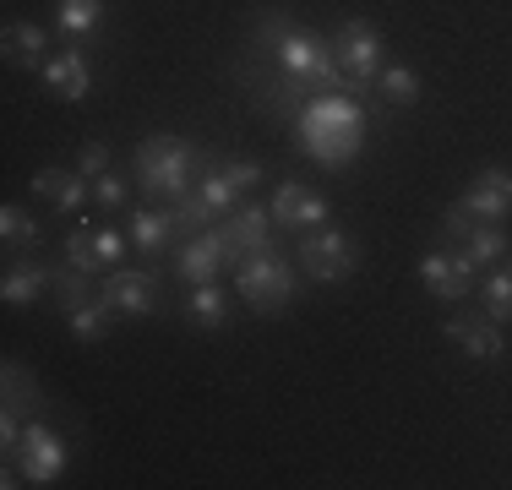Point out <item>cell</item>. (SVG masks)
<instances>
[{
    "instance_id": "6da1fadb",
    "label": "cell",
    "mask_w": 512,
    "mask_h": 490,
    "mask_svg": "<svg viewBox=\"0 0 512 490\" xmlns=\"http://www.w3.org/2000/svg\"><path fill=\"white\" fill-rule=\"evenodd\" d=\"M295 137L316 164L344 169V164H355V153L365 147V115H360V104L349 93H322V98H311V104L300 109Z\"/></svg>"
},
{
    "instance_id": "7a4b0ae2",
    "label": "cell",
    "mask_w": 512,
    "mask_h": 490,
    "mask_svg": "<svg viewBox=\"0 0 512 490\" xmlns=\"http://www.w3.org/2000/svg\"><path fill=\"white\" fill-rule=\"evenodd\" d=\"M207 153L197 142L186 137H148L137 147V175H142V191L148 196H169V202H180V196L197 191V180L207 175Z\"/></svg>"
},
{
    "instance_id": "3957f363",
    "label": "cell",
    "mask_w": 512,
    "mask_h": 490,
    "mask_svg": "<svg viewBox=\"0 0 512 490\" xmlns=\"http://www.w3.org/2000/svg\"><path fill=\"white\" fill-rule=\"evenodd\" d=\"M273 55H278V71L295 82H311V88H349L344 71H338V55H333V39L311 28H284L273 39Z\"/></svg>"
},
{
    "instance_id": "277c9868",
    "label": "cell",
    "mask_w": 512,
    "mask_h": 490,
    "mask_svg": "<svg viewBox=\"0 0 512 490\" xmlns=\"http://www.w3.org/2000/svg\"><path fill=\"white\" fill-rule=\"evenodd\" d=\"M235 289L251 311L273 316V311H284L289 294H295V267H289V256H278L273 245H267V251H256L235 267Z\"/></svg>"
},
{
    "instance_id": "5b68a950",
    "label": "cell",
    "mask_w": 512,
    "mask_h": 490,
    "mask_svg": "<svg viewBox=\"0 0 512 490\" xmlns=\"http://www.w3.org/2000/svg\"><path fill=\"white\" fill-rule=\"evenodd\" d=\"M295 262L300 273L311 278V284H344V278H355L360 267V245L344 235V229H306V240L295 245Z\"/></svg>"
},
{
    "instance_id": "8992f818",
    "label": "cell",
    "mask_w": 512,
    "mask_h": 490,
    "mask_svg": "<svg viewBox=\"0 0 512 490\" xmlns=\"http://www.w3.org/2000/svg\"><path fill=\"white\" fill-rule=\"evenodd\" d=\"M333 55H338V71H344L349 88H365V82L382 77V33H376L365 17H349L344 28H338Z\"/></svg>"
},
{
    "instance_id": "52a82bcc",
    "label": "cell",
    "mask_w": 512,
    "mask_h": 490,
    "mask_svg": "<svg viewBox=\"0 0 512 490\" xmlns=\"http://www.w3.org/2000/svg\"><path fill=\"white\" fill-rule=\"evenodd\" d=\"M17 469L28 485H55L60 469H66V441H60L44 420H28L22 447H17Z\"/></svg>"
},
{
    "instance_id": "ba28073f",
    "label": "cell",
    "mask_w": 512,
    "mask_h": 490,
    "mask_svg": "<svg viewBox=\"0 0 512 490\" xmlns=\"http://www.w3.org/2000/svg\"><path fill=\"white\" fill-rule=\"evenodd\" d=\"M414 273H420V284L431 289L442 305H458V300H469L474 273H480V267H474V262H463L458 251H425L420 262H414Z\"/></svg>"
},
{
    "instance_id": "9c48e42d",
    "label": "cell",
    "mask_w": 512,
    "mask_h": 490,
    "mask_svg": "<svg viewBox=\"0 0 512 490\" xmlns=\"http://www.w3.org/2000/svg\"><path fill=\"white\" fill-rule=\"evenodd\" d=\"M218 235H224V245H229V262H246V256H256V251H267L273 245V207H235V213L218 224Z\"/></svg>"
},
{
    "instance_id": "30bf717a",
    "label": "cell",
    "mask_w": 512,
    "mask_h": 490,
    "mask_svg": "<svg viewBox=\"0 0 512 490\" xmlns=\"http://www.w3.org/2000/svg\"><path fill=\"white\" fill-rule=\"evenodd\" d=\"M104 300L115 305V316H153L158 305V278L148 267H115V273H104Z\"/></svg>"
},
{
    "instance_id": "8fae6325",
    "label": "cell",
    "mask_w": 512,
    "mask_h": 490,
    "mask_svg": "<svg viewBox=\"0 0 512 490\" xmlns=\"http://www.w3.org/2000/svg\"><path fill=\"white\" fill-rule=\"evenodd\" d=\"M267 207H273V224H284V229H322L327 218H333L327 196L311 191V186H300V180H284Z\"/></svg>"
},
{
    "instance_id": "7c38bea8",
    "label": "cell",
    "mask_w": 512,
    "mask_h": 490,
    "mask_svg": "<svg viewBox=\"0 0 512 490\" xmlns=\"http://www.w3.org/2000/svg\"><path fill=\"white\" fill-rule=\"evenodd\" d=\"M224 267H235L229 262V245L218 229H207V235H191L186 245H180V256H175V273L186 278V284H213Z\"/></svg>"
},
{
    "instance_id": "4fadbf2b",
    "label": "cell",
    "mask_w": 512,
    "mask_h": 490,
    "mask_svg": "<svg viewBox=\"0 0 512 490\" xmlns=\"http://www.w3.org/2000/svg\"><path fill=\"white\" fill-rule=\"evenodd\" d=\"M463 213L480 218V224H502L512 218V169H485L469 191H463Z\"/></svg>"
},
{
    "instance_id": "5bb4252c",
    "label": "cell",
    "mask_w": 512,
    "mask_h": 490,
    "mask_svg": "<svg viewBox=\"0 0 512 490\" xmlns=\"http://www.w3.org/2000/svg\"><path fill=\"white\" fill-rule=\"evenodd\" d=\"M442 333L453 338L469 360H502V354H507L502 322H491V316H447Z\"/></svg>"
},
{
    "instance_id": "9a60e30c",
    "label": "cell",
    "mask_w": 512,
    "mask_h": 490,
    "mask_svg": "<svg viewBox=\"0 0 512 490\" xmlns=\"http://www.w3.org/2000/svg\"><path fill=\"white\" fill-rule=\"evenodd\" d=\"M44 88H50L55 98H66V104H82V98L93 93V66H88V55H82L77 44L60 49V55H50V60H44Z\"/></svg>"
},
{
    "instance_id": "2e32d148",
    "label": "cell",
    "mask_w": 512,
    "mask_h": 490,
    "mask_svg": "<svg viewBox=\"0 0 512 490\" xmlns=\"http://www.w3.org/2000/svg\"><path fill=\"white\" fill-rule=\"evenodd\" d=\"M33 191L50 196L55 213H82V202H88V175H66V169H39V175H33Z\"/></svg>"
},
{
    "instance_id": "e0dca14e",
    "label": "cell",
    "mask_w": 512,
    "mask_h": 490,
    "mask_svg": "<svg viewBox=\"0 0 512 490\" xmlns=\"http://www.w3.org/2000/svg\"><path fill=\"white\" fill-rule=\"evenodd\" d=\"M109 322H115V305H109L104 294H99V300L88 294L82 305H71V311H66V327H71V338H77V343H99L109 333Z\"/></svg>"
},
{
    "instance_id": "ac0fdd59",
    "label": "cell",
    "mask_w": 512,
    "mask_h": 490,
    "mask_svg": "<svg viewBox=\"0 0 512 490\" xmlns=\"http://www.w3.org/2000/svg\"><path fill=\"white\" fill-rule=\"evenodd\" d=\"M104 22V0H55V28L66 39H88Z\"/></svg>"
},
{
    "instance_id": "d6986e66",
    "label": "cell",
    "mask_w": 512,
    "mask_h": 490,
    "mask_svg": "<svg viewBox=\"0 0 512 490\" xmlns=\"http://www.w3.org/2000/svg\"><path fill=\"white\" fill-rule=\"evenodd\" d=\"M191 202H197L207 218H218V213H235L240 207V191H235V180H229L224 169H207V175L197 180V191H191Z\"/></svg>"
},
{
    "instance_id": "ffe728a7",
    "label": "cell",
    "mask_w": 512,
    "mask_h": 490,
    "mask_svg": "<svg viewBox=\"0 0 512 490\" xmlns=\"http://www.w3.org/2000/svg\"><path fill=\"white\" fill-rule=\"evenodd\" d=\"M169 240H175V213H158V207H142V213L131 218V245H137V251L158 256Z\"/></svg>"
},
{
    "instance_id": "44dd1931",
    "label": "cell",
    "mask_w": 512,
    "mask_h": 490,
    "mask_svg": "<svg viewBox=\"0 0 512 490\" xmlns=\"http://www.w3.org/2000/svg\"><path fill=\"white\" fill-rule=\"evenodd\" d=\"M512 251L507 235L496 224H469V235L458 240V256L463 262H474V267H485V262H502V256Z\"/></svg>"
},
{
    "instance_id": "7402d4cb",
    "label": "cell",
    "mask_w": 512,
    "mask_h": 490,
    "mask_svg": "<svg viewBox=\"0 0 512 490\" xmlns=\"http://www.w3.org/2000/svg\"><path fill=\"white\" fill-rule=\"evenodd\" d=\"M50 284H55L50 267H33V262H28V267H11L6 284H0V300H6V305H33Z\"/></svg>"
},
{
    "instance_id": "603a6c76",
    "label": "cell",
    "mask_w": 512,
    "mask_h": 490,
    "mask_svg": "<svg viewBox=\"0 0 512 490\" xmlns=\"http://www.w3.org/2000/svg\"><path fill=\"white\" fill-rule=\"evenodd\" d=\"M44 28L39 22H6V60L11 66H39L44 60Z\"/></svg>"
},
{
    "instance_id": "cb8c5ba5",
    "label": "cell",
    "mask_w": 512,
    "mask_h": 490,
    "mask_svg": "<svg viewBox=\"0 0 512 490\" xmlns=\"http://www.w3.org/2000/svg\"><path fill=\"white\" fill-rule=\"evenodd\" d=\"M186 316H191L197 327H224V322H229V294L218 289V284H191Z\"/></svg>"
},
{
    "instance_id": "d4e9b609",
    "label": "cell",
    "mask_w": 512,
    "mask_h": 490,
    "mask_svg": "<svg viewBox=\"0 0 512 490\" xmlns=\"http://www.w3.org/2000/svg\"><path fill=\"white\" fill-rule=\"evenodd\" d=\"M0 235H6L11 251H17V245H28V251H33V245L44 240V229H39V218H28L17 202H6V207H0Z\"/></svg>"
},
{
    "instance_id": "484cf974",
    "label": "cell",
    "mask_w": 512,
    "mask_h": 490,
    "mask_svg": "<svg viewBox=\"0 0 512 490\" xmlns=\"http://www.w3.org/2000/svg\"><path fill=\"white\" fill-rule=\"evenodd\" d=\"M382 98L387 104H420V77H414V66H382Z\"/></svg>"
},
{
    "instance_id": "4316f807",
    "label": "cell",
    "mask_w": 512,
    "mask_h": 490,
    "mask_svg": "<svg viewBox=\"0 0 512 490\" xmlns=\"http://www.w3.org/2000/svg\"><path fill=\"white\" fill-rule=\"evenodd\" d=\"M485 316L491 322H512V267L485 278Z\"/></svg>"
},
{
    "instance_id": "83f0119b",
    "label": "cell",
    "mask_w": 512,
    "mask_h": 490,
    "mask_svg": "<svg viewBox=\"0 0 512 490\" xmlns=\"http://www.w3.org/2000/svg\"><path fill=\"white\" fill-rule=\"evenodd\" d=\"M126 245H131V235H120V229H93V262H99V273H115Z\"/></svg>"
},
{
    "instance_id": "f1b7e54d",
    "label": "cell",
    "mask_w": 512,
    "mask_h": 490,
    "mask_svg": "<svg viewBox=\"0 0 512 490\" xmlns=\"http://www.w3.org/2000/svg\"><path fill=\"white\" fill-rule=\"evenodd\" d=\"M93 202H99L104 213H120V207L131 202V186L120 175H99V180H93Z\"/></svg>"
},
{
    "instance_id": "f546056e",
    "label": "cell",
    "mask_w": 512,
    "mask_h": 490,
    "mask_svg": "<svg viewBox=\"0 0 512 490\" xmlns=\"http://www.w3.org/2000/svg\"><path fill=\"white\" fill-rule=\"evenodd\" d=\"M66 256H71V267H77V273H99V262H93V235H88V229H77V235H71L66 240Z\"/></svg>"
},
{
    "instance_id": "4dcf8cb0",
    "label": "cell",
    "mask_w": 512,
    "mask_h": 490,
    "mask_svg": "<svg viewBox=\"0 0 512 490\" xmlns=\"http://www.w3.org/2000/svg\"><path fill=\"white\" fill-rule=\"evenodd\" d=\"M77 175H93V180L109 175V147H104V142H88V147L77 153Z\"/></svg>"
},
{
    "instance_id": "1f68e13d",
    "label": "cell",
    "mask_w": 512,
    "mask_h": 490,
    "mask_svg": "<svg viewBox=\"0 0 512 490\" xmlns=\"http://www.w3.org/2000/svg\"><path fill=\"white\" fill-rule=\"evenodd\" d=\"M224 175L235 180V191H240V196H246L256 180H262V164H246V158H235V164H224Z\"/></svg>"
}]
</instances>
